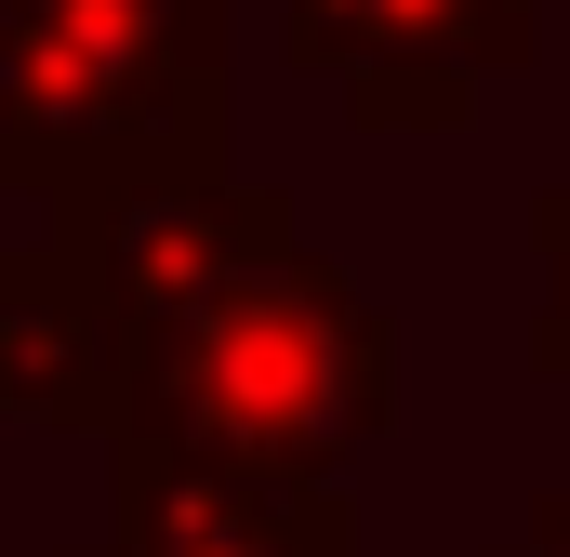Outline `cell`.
I'll return each instance as SVG.
<instances>
[{"mask_svg": "<svg viewBox=\"0 0 570 557\" xmlns=\"http://www.w3.org/2000/svg\"><path fill=\"white\" fill-rule=\"evenodd\" d=\"M385 319L318 266L305 240L253 253L239 278L186 292L173 319L120 332V424L134 451L253 478V491H332V465L385 424Z\"/></svg>", "mask_w": 570, "mask_h": 557, "instance_id": "1", "label": "cell"}, {"mask_svg": "<svg viewBox=\"0 0 570 557\" xmlns=\"http://www.w3.org/2000/svg\"><path fill=\"white\" fill-rule=\"evenodd\" d=\"M226 173V0H0V186L40 213Z\"/></svg>", "mask_w": 570, "mask_h": 557, "instance_id": "2", "label": "cell"}, {"mask_svg": "<svg viewBox=\"0 0 570 557\" xmlns=\"http://www.w3.org/2000/svg\"><path fill=\"white\" fill-rule=\"evenodd\" d=\"M531 53V0H292V67H318L372 134H438Z\"/></svg>", "mask_w": 570, "mask_h": 557, "instance_id": "3", "label": "cell"}, {"mask_svg": "<svg viewBox=\"0 0 570 557\" xmlns=\"http://www.w3.org/2000/svg\"><path fill=\"white\" fill-rule=\"evenodd\" d=\"M80 557H358V531L332 491H253V478L107 438V545Z\"/></svg>", "mask_w": 570, "mask_h": 557, "instance_id": "4", "label": "cell"}, {"mask_svg": "<svg viewBox=\"0 0 570 557\" xmlns=\"http://www.w3.org/2000/svg\"><path fill=\"white\" fill-rule=\"evenodd\" d=\"M0 412L53 424V438H107L120 424V319L94 305V278L40 253H0Z\"/></svg>", "mask_w": 570, "mask_h": 557, "instance_id": "5", "label": "cell"}, {"mask_svg": "<svg viewBox=\"0 0 570 557\" xmlns=\"http://www.w3.org/2000/svg\"><path fill=\"white\" fill-rule=\"evenodd\" d=\"M570 213V199H558ZM544 240H558V226H544ZM544 359H570V240H558V305H544Z\"/></svg>", "mask_w": 570, "mask_h": 557, "instance_id": "6", "label": "cell"}, {"mask_svg": "<svg viewBox=\"0 0 570 557\" xmlns=\"http://www.w3.org/2000/svg\"><path fill=\"white\" fill-rule=\"evenodd\" d=\"M518 557H570V505H544V518H531V545Z\"/></svg>", "mask_w": 570, "mask_h": 557, "instance_id": "7", "label": "cell"}]
</instances>
